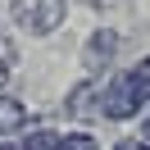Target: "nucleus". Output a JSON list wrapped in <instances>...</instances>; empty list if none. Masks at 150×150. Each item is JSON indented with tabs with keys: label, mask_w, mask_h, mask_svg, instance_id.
<instances>
[{
	"label": "nucleus",
	"mask_w": 150,
	"mask_h": 150,
	"mask_svg": "<svg viewBox=\"0 0 150 150\" xmlns=\"http://www.w3.org/2000/svg\"><path fill=\"white\" fill-rule=\"evenodd\" d=\"M141 105H146V100H141L132 73L109 77V82H105V91H100V114H105V118H132V114H141Z\"/></svg>",
	"instance_id": "obj_1"
},
{
	"label": "nucleus",
	"mask_w": 150,
	"mask_h": 150,
	"mask_svg": "<svg viewBox=\"0 0 150 150\" xmlns=\"http://www.w3.org/2000/svg\"><path fill=\"white\" fill-rule=\"evenodd\" d=\"M14 23L37 37H50L64 23V0H14Z\"/></svg>",
	"instance_id": "obj_2"
},
{
	"label": "nucleus",
	"mask_w": 150,
	"mask_h": 150,
	"mask_svg": "<svg viewBox=\"0 0 150 150\" xmlns=\"http://www.w3.org/2000/svg\"><path fill=\"white\" fill-rule=\"evenodd\" d=\"M23 123H28V109L18 100H9V96H0V137L14 132V127H23Z\"/></svg>",
	"instance_id": "obj_3"
},
{
	"label": "nucleus",
	"mask_w": 150,
	"mask_h": 150,
	"mask_svg": "<svg viewBox=\"0 0 150 150\" xmlns=\"http://www.w3.org/2000/svg\"><path fill=\"white\" fill-rule=\"evenodd\" d=\"M132 82H137V91H141V100L150 105V59H141V64L132 68Z\"/></svg>",
	"instance_id": "obj_4"
},
{
	"label": "nucleus",
	"mask_w": 150,
	"mask_h": 150,
	"mask_svg": "<svg viewBox=\"0 0 150 150\" xmlns=\"http://www.w3.org/2000/svg\"><path fill=\"white\" fill-rule=\"evenodd\" d=\"M59 150H100V146H96V137H86V132H73V137H59Z\"/></svg>",
	"instance_id": "obj_5"
},
{
	"label": "nucleus",
	"mask_w": 150,
	"mask_h": 150,
	"mask_svg": "<svg viewBox=\"0 0 150 150\" xmlns=\"http://www.w3.org/2000/svg\"><path fill=\"white\" fill-rule=\"evenodd\" d=\"M114 46H118V37H114V32H96V41H91V55L100 59V55H109Z\"/></svg>",
	"instance_id": "obj_6"
},
{
	"label": "nucleus",
	"mask_w": 150,
	"mask_h": 150,
	"mask_svg": "<svg viewBox=\"0 0 150 150\" xmlns=\"http://www.w3.org/2000/svg\"><path fill=\"white\" fill-rule=\"evenodd\" d=\"M114 150H150V146H146V141H118Z\"/></svg>",
	"instance_id": "obj_7"
},
{
	"label": "nucleus",
	"mask_w": 150,
	"mask_h": 150,
	"mask_svg": "<svg viewBox=\"0 0 150 150\" xmlns=\"http://www.w3.org/2000/svg\"><path fill=\"white\" fill-rule=\"evenodd\" d=\"M0 82H5V64H0Z\"/></svg>",
	"instance_id": "obj_8"
}]
</instances>
